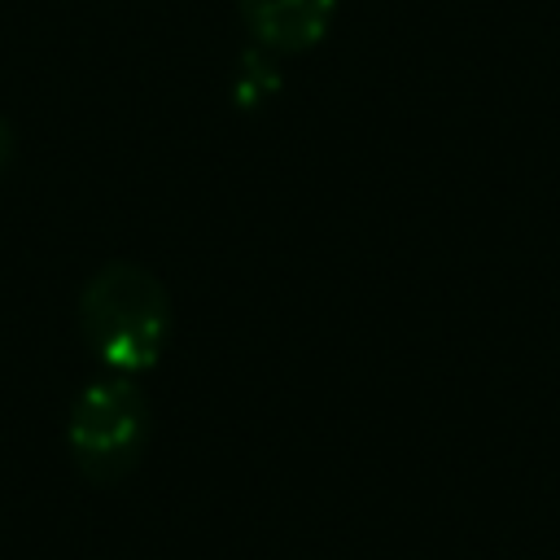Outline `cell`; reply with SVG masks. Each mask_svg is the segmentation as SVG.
Returning <instances> with one entry per match:
<instances>
[{
  "instance_id": "obj_2",
  "label": "cell",
  "mask_w": 560,
  "mask_h": 560,
  "mask_svg": "<svg viewBox=\"0 0 560 560\" xmlns=\"http://www.w3.org/2000/svg\"><path fill=\"white\" fill-rule=\"evenodd\" d=\"M144 438H149V398L131 376L118 372L96 376L70 402L66 446L74 468L96 486L122 481L140 464Z\"/></svg>"
},
{
  "instance_id": "obj_5",
  "label": "cell",
  "mask_w": 560,
  "mask_h": 560,
  "mask_svg": "<svg viewBox=\"0 0 560 560\" xmlns=\"http://www.w3.org/2000/svg\"><path fill=\"white\" fill-rule=\"evenodd\" d=\"M9 162H13V127L0 118V175L9 171Z\"/></svg>"
},
{
  "instance_id": "obj_1",
  "label": "cell",
  "mask_w": 560,
  "mask_h": 560,
  "mask_svg": "<svg viewBox=\"0 0 560 560\" xmlns=\"http://www.w3.org/2000/svg\"><path fill=\"white\" fill-rule=\"evenodd\" d=\"M79 332L109 372H149L171 332V298L149 267L105 262L79 293Z\"/></svg>"
},
{
  "instance_id": "obj_4",
  "label": "cell",
  "mask_w": 560,
  "mask_h": 560,
  "mask_svg": "<svg viewBox=\"0 0 560 560\" xmlns=\"http://www.w3.org/2000/svg\"><path fill=\"white\" fill-rule=\"evenodd\" d=\"M280 88V74L267 57V48H249L241 61H236V105L241 109H254L262 105L271 92Z\"/></svg>"
},
{
  "instance_id": "obj_3",
  "label": "cell",
  "mask_w": 560,
  "mask_h": 560,
  "mask_svg": "<svg viewBox=\"0 0 560 560\" xmlns=\"http://www.w3.org/2000/svg\"><path fill=\"white\" fill-rule=\"evenodd\" d=\"M241 18L258 39V48L306 52L328 35L337 18V0H241Z\"/></svg>"
}]
</instances>
